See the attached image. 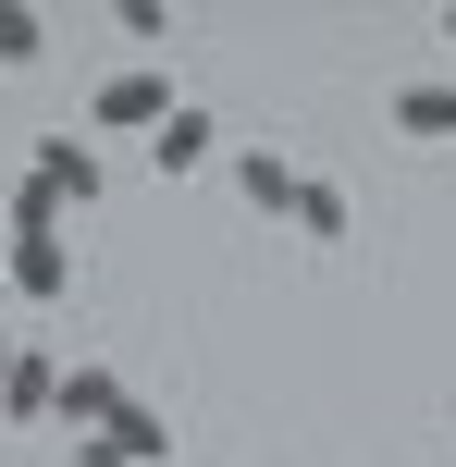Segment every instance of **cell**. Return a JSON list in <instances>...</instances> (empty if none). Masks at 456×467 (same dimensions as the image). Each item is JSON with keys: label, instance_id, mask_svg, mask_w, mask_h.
<instances>
[{"label": "cell", "instance_id": "cell-1", "mask_svg": "<svg viewBox=\"0 0 456 467\" xmlns=\"http://www.w3.org/2000/svg\"><path fill=\"white\" fill-rule=\"evenodd\" d=\"M173 111H186V99H173V74H99V99H87V123H99V136H161V123Z\"/></svg>", "mask_w": 456, "mask_h": 467}, {"label": "cell", "instance_id": "cell-2", "mask_svg": "<svg viewBox=\"0 0 456 467\" xmlns=\"http://www.w3.org/2000/svg\"><path fill=\"white\" fill-rule=\"evenodd\" d=\"M74 467H173V431H161V406H123L111 431H87V443H74Z\"/></svg>", "mask_w": 456, "mask_h": 467}, {"label": "cell", "instance_id": "cell-3", "mask_svg": "<svg viewBox=\"0 0 456 467\" xmlns=\"http://www.w3.org/2000/svg\"><path fill=\"white\" fill-rule=\"evenodd\" d=\"M296 185H309V172H296L284 148H235V197H247L260 222H296Z\"/></svg>", "mask_w": 456, "mask_h": 467}, {"label": "cell", "instance_id": "cell-4", "mask_svg": "<svg viewBox=\"0 0 456 467\" xmlns=\"http://www.w3.org/2000/svg\"><path fill=\"white\" fill-rule=\"evenodd\" d=\"M13 296H25V307H62V296H74L62 234H13Z\"/></svg>", "mask_w": 456, "mask_h": 467}, {"label": "cell", "instance_id": "cell-5", "mask_svg": "<svg viewBox=\"0 0 456 467\" xmlns=\"http://www.w3.org/2000/svg\"><path fill=\"white\" fill-rule=\"evenodd\" d=\"M37 185L62 197V210H99V148H87V136H49V148H37Z\"/></svg>", "mask_w": 456, "mask_h": 467}, {"label": "cell", "instance_id": "cell-6", "mask_svg": "<svg viewBox=\"0 0 456 467\" xmlns=\"http://www.w3.org/2000/svg\"><path fill=\"white\" fill-rule=\"evenodd\" d=\"M123 406H136V394H123L111 369H62V431H74V443H87V431H111Z\"/></svg>", "mask_w": 456, "mask_h": 467}, {"label": "cell", "instance_id": "cell-7", "mask_svg": "<svg viewBox=\"0 0 456 467\" xmlns=\"http://www.w3.org/2000/svg\"><path fill=\"white\" fill-rule=\"evenodd\" d=\"M0 419H62V357H13V381H0Z\"/></svg>", "mask_w": 456, "mask_h": 467}, {"label": "cell", "instance_id": "cell-8", "mask_svg": "<svg viewBox=\"0 0 456 467\" xmlns=\"http://www.w3.org/2000/svg\"><path fill=\"white\" fill-rule=\"evenodd\" d=\"M395 123H408V136H444V148H456V74H419V87H395Z\"/></svg>", "mask_w": 456, "mask_h": 467}, {"label": "cell", "instance_id": "cell-9", "mask_svg": "<svg viewBox=\"0 0 456 467\" xmlns=\"http://www.w3.org/2000/svg\"><path fill=\"white\" fill-rule=\"evenodd\" d=\"M210 148H222V123H210V111H173L161 136H148V161H161V172H197Z\"/></svg>", "mask_w": 456, "mask_h": 467}, {"label": "cell", "instance_id": "cell-10", "mask_svg": "<svg viewBox=\"0 0 456 467\" xmlns=\"http://www.w3.org/2000/svg\"><path fill=\"white\" fill-rule=\"evenodd\" d=\"M296 234H309V246H345V234H358V210H345L334 185H296Z\"/></svg>", "mask_w": 456, "mask_h": 467}, {"label": "cell", "instance_id": "cell-11", "mask_svg": "<svg viewBox=\"0 0 456 467\" xmlns=\"http://www.w3.org/2000/svg\"><path fill=\"white\" fill-rule=\"evenodd\" d=\"M0 62H49V13H25V0H0Z\"/></svg>", "mask_w": 456, "mask_h": 467}, {"label": "cell", "instance_id": "cell-12", "mask_svg": "<svg viewBox=\"0 0 456 467\" xmlns=\"http://www.w3.org/2000/svg\"><path fill=\"white\" fill-rule=\"evenodd\" d=\"M13 234H62V197H49L37 172H25V185H13Z\"/></svg>", "mask_w": 456, "mask_h": 467}, {"label": "cell", "instance_id": "cell-13", "mask_svg": "<svg viewBox=\"0 0 456 467\" xmlns=\"http://www.w3.org/2000/svg\"><path fill=\"white\" fill-rule=\"evenodd\" d=\"M0 283H13V222H0Z\"/></svg>", "mask_w": 456, "mask_h": 467}, {"label": "cell", "instance_id": "cell-14", "mask_svg": "<svg viewBox=\"0 0 456 467\" xmlns=\"http://www.w3.org/2000/svg\"><path fill=\"white\" fill-rule=\"evenodd\" d=\"M0 381H13V332H0Z\"/></svg>", "mask_w": 456, "mask_h": 467}, {"label": "cell", "instance_id": "cell-15", "mask_svg": "<svg viewBox=\"0 0 456 467\" xmlns=\"http://www.w3.org/2000/svg\"><path fill=\"white\" fill-rule=\"evenodd\" d=\"M444 49H456V0H444Z\"/></svg>", "mask_w": 456, "mask_h": 467}]
</instances>
